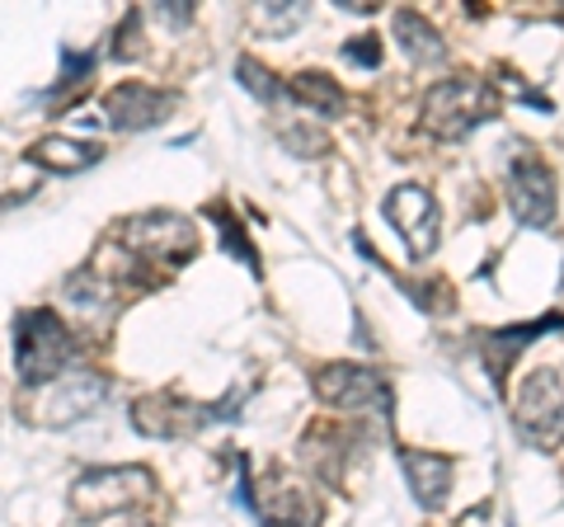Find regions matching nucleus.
<instances>
[{
	"instance_id": "18",
	"label": "nucleus",
	"mask_w": 564,
	"mask_h": 527,
	"mask_svg": "<svg viewBox=\"0 0 564 527\" xmlns=\"http://www.w3.org/2000/svg\"><path fill=\"white\" fill-rule=\"evenodd\" d=\"M236 76H240V85L250 95H259L263 104H273V99H282V80L273 76V72H263V66L254 62V57H240L236 62Z\"/></svg>"
},
{
	"instance_id": "14",
	"label": "nucleus",
	"mask_w": 564,
	"mask_h": 527,
	"mask_svg": "<svg viewBox=\"0 0 564 527\" xmlns=\"http://www.w3.org/2000/svg\"><path fill=\"white\" fill-rule=\"evenodd\" d=\"M99 147L90 142H76V137H43V142H33L29 147V161H39L47 170H57V174H76V170H90L99 161Z\"/></svg>"
},
{
	"instance_id": "6",
	"label": "nucleus",
	"mask_w": 564,
	"mask_h": 527,
	"mask_svg": "<svg viewBox=\"0 0 564 527\" xmlns=\"http://www.w3.org/2000/svg\"><path fill=\"white\" fill-rule=\"evenodd\" d=\"M122 245H128L132 255L151 259V264H184L193 250H198V232H193V222L180 217V213H141L132 222H122Z\"/></svg>"
},
{
	"instance_id": "2",
	"label": "nucleus",
	"mask_w": 564,
	"mask_h": 527,
	"mask_svg": "<svg viewBox=\"0 0 564 527\" xmlns=\"http://www.w3.org/2000/svg\"><path fill=\"white\" fill-rule=\"evenodd\" d=\"M315 396H321L325 406L344 410V415H358L377 429H391V419H395L391 381H386L381 373H372V367H362V363H325L321 373H315Z\"/></svg>"
},
{
	"instance_id": "19",
	"label": "nucleus",
	"mask_w": 564,
	"mask_h": 527,
	"mask_svg": "<svg viewBox=\"0 0 564 527\" xmlns=\"http://www.w3.org/2000/svg\"><path fill=\"white\" fill-rule=\"evenodd\" d=\"M259 29H269V33H292L296 24L306 20V6H288V10H278V6H259Z\"/></svg>"
},
{
	"instance_id": "11",
	"label": "nucleus",
	"mask_w": 564,
	"mask_h": 527,
	"mask_svg": "<svg viewBox=\"0 0 564 527\" xmlns=\"http://www.w3.org/2000/svg\"><path fill=\"white\" fill-rule=\"evenodd\" d=\"M104 396H109V381L99 373H70V377H57V386L47 391L39 419L43 424H80L90 410L104 406Z\"/></svg>"
},
{
	"instance_id": "1",
	"label": "nucleus",
	"mask_w": 564,
	"mask_h": 527,
	"mask_svg": "<svg viewBox=\"0 0 564 527\" xmlns=\"http://www.w3.org/2000/svg\"><path fill=\"white\" fill-rule=\"evenodd\" d=\"M70 358H76V340L57 311L47 306H33L14 321V367H20V381L24 386H52L57 381Z\"/></svg>"
},
{
	"instance_id": "4",
	"label": "nucleus",
	"mask_w": 564,
	"mask_h": 527,
	"mask_svg": "<svg viewBox=\"0 0 564 527\" xmlns=\"http://www.w3.org/2000/svg\"><path fill=\"white\" fill-rule=\"evenodd\" d=\"M513 429L522 433L527 448L560 452L564 448V381L555 373H527L513 396Z\"/></svg>"
},
{
	"instance_id": "8",
	"label": "nucleus",
	"mask_w": 564,
	"mask_h": 527,
	"mask_svg": "<svg viewBox=\"0 0 564 527\" xmlns=\"http://www.w3.org/2000/svg\"><path fill=\"white\" fill-rule=\"evenodd\" d=\"M386 222L395 226V236L404 240V250H410L414 259H429L437 250V226H443V213H437V198L429 189L419 184H400L386 193L381 203Z\"/></svg>"
},
{
	"instance_id": "17",
	"label": "nucleus",
	"mask_w": 564,
	"mask_h": 527,
	"mask_svg": "<svg viewBox=\"0 0 564 527\" xmlns=\"http://www.w3.org/2000/svg\"><path fill=\"white\" fill-rule=\"evenodd\" d=\"M66 302H70V306H80L85 315H95V311L109 306V283H104L95 269H80V273H70V278H66Z\"/></svg>"
},
{
	"instance_id": "16",
	"label": "nucleus",
	"mask_w": 564,
	"mask_h": 527,
	"mask_svg": "<svg viewBox=\"0 0 564 527\" xmlns=\"http://www.w3.org/2000/svg\"><path fill=\"white\" fill-rule=\"evenodd\" d=\"M296 104H302L306 114H315V118H339L344 114V90L334 85V76H325V72H302L292 80V90H288Z\"/></svg>"
},
{
	"instance_id": "7",
	"label": "nucleus",
	"mask_w": 564,
	"mask_h": 527,
	"mask_svg": "<svg viewBox=\"0 0 564 527\" xmlns=\"http://www.w3.org/2000/svg\"><path fill=\"white\" fill-rule=\"evenodd\" d=\"M508 213H513L518 226H527V232L555 226V213H560L555 174H551V165H541L536 155H518L513 170H508Z\"/></svg>"
},
{
	"instance_id": "9",
	"label": "nucleus",
	"mask_w": 564,
	"mask_h": 527,
	"mask_svg": "<svg viewBox=\"0 0 564 527\" xmlns=\"http://www.w3.org/2000/svg\"><path fill=\"white\" fill-rule=\"evenodd\" d=\"M128 419H132V429L147 438H188L193 429L217 419V406H198V400H184L174 391H151V396L132 400Z\"/></svg>"
},
{
	"instance_id": "20",
	"label": "nucleus",
	"mask_w": 564,
	"mask_h": 527,
	"mask_svg": "<svg viewBox=\"0 0 564 527\" xmlns=\"http://www.w3.org/2000/svg\"><path fill=\"white\" fill-rule=\"evenodd\" d=\"M344 57L358 62V66H381V43L372 39V33H362V39H348L344 43Z\"/></svg>"
},
{
	"instance_id": "21",
	"label": "nucleus",
	"mask_w": 564,
	"mask_h": 527,
	"mask_svg": "<svg viewBox=\"0 0 564 527\" xmlns=\"http://www.w3.org/2000/svg\"><path fill=\"white\" fill-rule=\"evenodd\" d=\"M155 20H161V24H188L193 20V6H155Z\"/></svg>"
},
{
	"instance_id": "5",
	"label": "nucleus",
	"mask_w": 564,
	"mask_h": 527,
	"mask_svg": "<svg viewBox=\"0 0 564 527\" xmlns=\"http://www.w3.org/2000/svg\"><path fill=\"white\" fill-rule=\"evenodd\" d=\"M155 495V476L147 466H95L70 485V504L80 518H104L118 508H132Z\"/></svg>"
},
{
	"instance_id": "10",
	"label": "nucleus",
	"mask_w": 564,
	"mask_h": 527,
	"mask_svg": "<svg viewBox=\"0 0 564 527\" xmlns=\"http://www.w3.org/2000/svg\"><path fill=\"white\" fill-rule=\"evenodd\" d=\"M174 99L170 90H155L147 80H122L104 95V122L118 132H147L155 122H165L174 114Z\"/></svg>"
},
{
	"instance_id": "15",
	"label": "nucleus",
	"mask_w": 564,
	"mask_h": 527,
	"mask_svg": "<svg viewBox=\"0 0 564 527\" xmlns=\"http://www.w3.org/2000/svg\"><path fill=\"white\" fill-rule=\"evenodd\" d=\"M545 330H564V315H551V321H532V325H518V330H494V335H485V358H489V373L494 381L503 377V358H518L527 340H541Z\"/></svg>"
},
{
	"instance_id": "3",
	"label": "nucleus",
	"mask_w": 564,
	"mask_h": 527,
	"mask_svg": "<svg viewBox=\"0 0 564 527\" xmlns=\"http://www.w3.org/2000/svg\"><path fill=\"white\" fill-rule=\"evenodd\" d=\"M494 114H499V95L475 76L437 80L433 90L423 95V128L433 137H443V142H462L466 132H475Z\"/></svg>"
},
{
	"instance_id": "22",
	"label": "nucleus",
	"mask_w": 564,
	"mask_h": 527,
	"mask_svg": "<svg viewBox=\"0 0 564 527\" xmlns=\"http://www.w3.org/2000/svg\"><path fill=\"white\" fill-rule=\"evenodd\" d=\"M128 527H151V523H128Z\"/></svg>"
},
{
	"instance_id": "13",
	"label": "nucleus",
	"mask_w": 564,
	"mask_h": 527,
	"mask_svg": "<svg viewBox=\"0 0 564 527\" xmlns=\"http://www.w3.org/2000/svg\"><path fill=\"white\" fill-rule=\"evenodd\" d=\"M395 43H400V52L410 62H419V66H437L447 57V47H443V33H437L429 20H423L419 10H395Z\"/></svg>"
},
{
	"instance_id": "12",
	"label": "nucleus",
	"mask_w": 564,
	"mask_h": 527,
	"mask_svg": "<svg viewBox=\"0 0 564 527\" xmlns=\"http://www.w3.org/2000/svg\"><path fill=\"white\" fill-rule=\"evenodd\" d=\"M400 471L410 481V495L423 508H443L452 495V456H437V452H423V448H400Z\"/></svg>"
}]
</instances>
